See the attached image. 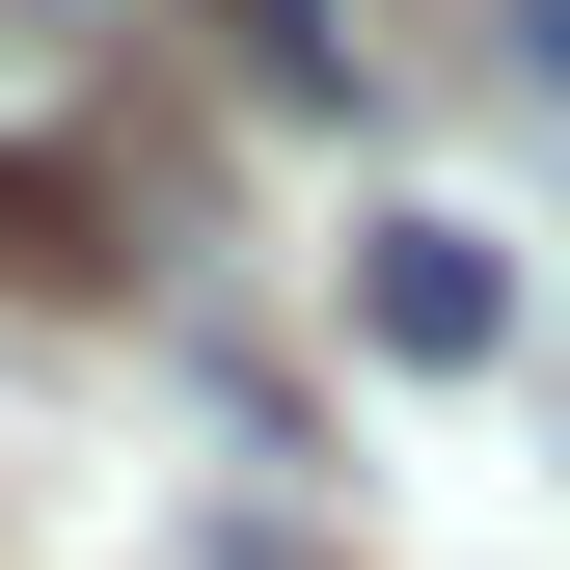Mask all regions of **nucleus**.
<instances>
[{"label":"nucleus","mask_w":570,"mask_h":570,"mask_svg":"<svg viewBox=\"0 0 570 570\" xmlns=\"http://www.w3.org/2000/svg\"><path fill=\"white\" fill-rule=\"evenodd\" d=\"M164 245V109H136L109 28L0 0V299H136Z\"/></svg>","instance_id":"f257e3e1"},{"label":"nucleus","mask_w":570,"mask_h":570,"mask_svg":"<svg viewBox=\"0 0 570 570\" xmlns=\"http://www.w3.org/2000/svg\"><path fill=\"white\" fill-rule=\"evenodd\" d=\"M353 353L489 381V353H517V245H462V218H353Z\"/></svg>","instance_id":"f03ea898"},{"label":"nucleus","mask_w":570,"mask_h":570,"mask_svg":"<svg viewBox=\"0 0 570 570\" xmlns=\"http://www.w3.org/2000/svg\"><path fill=\"white\" fill-rule=\"evenodd\" d=\"M218 55H245L272 109H353V28H326V0H218Z\"/></svg>","instance_id":"7ed1b4c3"},{"label":"nucleus","mask_w":570,"mask_h":570,"mask_svg":"<svg viewBox=\"0 0 570 570\" xmlns=\"http://www.w3.org/2000/svg\"><path fill=\"white\" fill-rule=\"evenodd\" d=\"M462 28H489V55H517V82H543V109H570V0H462Z\"/></svg>","instance_id":"20e7f679"}]
</instances>
